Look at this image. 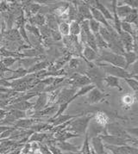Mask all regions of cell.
Segmentation results:
<instances>
[{
    "mask_svg": "<svg viewBox=\"0 0 138 154\" xmlns=\"http://www.w3.org/2000/svg\"><path fill=\"white\" fill-rule=\"evenodd\" d=\"M96 63H106L114 66L124 68L125 67V61L122 55L116 54L111 51L105 49L99 50L98 59L96 60Z\"/></svg>",
    "mask_w": 138,
    "mask_h": 154,
    "instance_id": "obj_1",
    "label": "cell"
},
{
    "mask_svg": "<svg viewBox=\"0 0 138 154\" xmlns=\"http://www.w3.org/2000/svg\"><path fill=\"white\" fill-rule=\"evenodd\" d=\"M90 66L86 68L85 75L90 79L91 83L95 85L96 88L104 91V79L106 76L105 73L103 72L100 67H99L96 64L93 65L91 62H89Z\"/></svg>",
    "mask_w": 138,
    "mask_h": 154,
    "instance_id": "obj_2",
    "label": "cell"
},
{
    "mask_svg": "<svg viewBox=\"0 0 138 154\" xmlns=\"http://www.w3.org/2000/svg\"><path fill=\"white\" fill-rule=\"evenodd\" d=\"M94 117V115H87L85 114L79 117L72 120L71 123L66 128L67 132H74L76 134H86V130L88 128V125L90 123V121Z\"/></svg>",
    "mask_w": 138,
    "mask_h": 154,
    "instance_id": "obj_3",
    "label": "cell"
},
{
    "mask_svg": "<svg viewBox=\"0 0 138 154\" xmlns=\"http://www.w3.org/2000/svg\"><path fill=\"white\" fill-rule=\"evenodd\" d=\"M99 137L106 145L114 146H130L131 144V146L137 148V139H124L106 134H99Z\"/></svg>",
    "mask_w": 138,
    "mask_h": 154,
    "instance_id": "obj_4",
    "label": "cell"
},
{
    "mask_svg": "<svg viewBox=\"0 0 138 154\" xmlns=\"http://www.w3.org/2000/svg\"><path fill=\"white\" fill-rule=\"evenodd\" d=\"M99 67H100L103 72L107 74V76H112L118 79H133L130 74L125 69L121 67H118V66H114L111 65H109L106 63H95Z\"/></svg>",
    "mask_w": 138,
    "mask_h": 154,
    "instance_id": "obj_5",
    "label": "cell"
},
{
    "mask_svg": "<svg viewBox=\"0 0 138 154\" xmlns=\"http://www.w3.org/2000/svg\"><path fill=\"white\" fill-rule=\"evenodd\" d=\"M105 134L124 138V139H134L133 137L130 136L127 134L125 128L123 126H121L118 122H109L105 126Z\"/></svg>",
    "mask_w": 138,
    "mask_h": 154,
    "instance_id": "obj_6",
    "label": "cell"
},
{
    "mask_svg": "<svg viewBox=\"0 0 138 154\" xmlns=\"http://www.w3.org/2000/svg\"><path fill=\"white\" fill-rule=\"evenodd\" d=\"M65 83L67 85H72L73 88L77 89V88H81L83 86H86L88 85H91V81L88 79L85 74H80L78 72H74L68 79H65Z\"/></svg>",
    "mask_w": 138,
    "mask_h": 154,
    "instance_id": "obj_7",
    "label": "cell"
},
{
    "mask_svg": "<svg viewBox=\"0 0 138 154\" xmlns=\"http://www.w3.org/2000/svg\"><path fill=\"white\" fill-rule=\"evenodd\" d=\"M76 92H77V89H74L73 87L61 88L57 97L55 104L61 105L63 103H72L74 101V97Z\"/></svg>",
    "mask_w": 138,
    "mask_h": 154,
    "instance_id": "obj_8",
    "label": "cell"
},
{
    "mask_svg": "<svg viewBox=\"0 0 138 154\" xmlns=\"http://www.w3.org/2000/svg\"><path fill=\"white\" fill-rule=\"evenodd\" d=\"M108 96L109 94L104 93V91L95 87L86 95V102L89 104H96L102 102Z\"/></svg>",
    "mask_w": 138,
    "mask_h": 154,
    "instance_id": "obj_9",
    "label": "cell"
},
{
    "mask_svg": "<svg viewBox=\"0 0 138 154\" xmlns=\"http://www.w3.org/2000/svg\"><path fill=\"white\" fill-rule=\"evenodd\" d=\"M119 35V38L121 40V42L124 46V48L125 52H131L133 51V48H134V42H135V38L124 31H121V33L118 34Z\"/></svg>",
    "mask_w": 138,
    "mask_h": 154,
    "instance_id": "obj_10",
    "label": "cell"
},
{
    "mask_svg": "<svg viewBox=\"0 0 138 154\" xmlns=\"http://www.w3.org/2000/svg\"><path fill=\"white\" fill-rule=\"evenodd\" d=\"M85 115V113H81V114H77V115H61L59 116L58 117H56L55 119L52 120V121H49V122L51 123L50 125L52 126V128H55V127H57V126H60L63 123H66L71 120H74L75 118L79 117L80 116H83Z\"/></svg>",
    "mask_w": 138,
    "mask_h": 154,
    "instance_id": "obj_11",
    "label": "cell"
},
{
    "mask_svg": "<svg viewBox=\"0 0 138 154\" xmlns=\"http://www.w3.org/2000/svg\"><path fill=\"white\" fill-rule=\"evenodd\" d=\"M37 97V100H36V103H34L33 108H32V110H33L34 113L43 109L44 108H46V106L48 105V103H49V95H48V93H40Z\"/></svg>",
    "mask_w": 138,
    "mask_h": 154,
    "instance_id": "obj_12",
    "label": "cell"
},
{
    "mask_svg": "<svg viewBox=\"0 0 138 154\" xmlns=\"http://www.w3.org/2000/svg\"><path fill=\"white\" fill-rule=\"evenodd\" d=\"M58 108H59V105L55 103L52 106L44 108L43 109H42L41 111H38V112L32 114L30 116H31V118H35V119H39L42 116H52V117H53L56 114Z\"/></svg>",
    "mask_w": 138,
    "mask_h": 154,
    "instance_id": "obj_13",
    "label": "cell"
},
{
    "mask_svg": "<svg viewBox=\"0 0 138 154\" xmlns=\"http://www.w3.org/2000/svg\"><path fill=\"white\" fill-rule=\"evenodd\" d=\"M89 8H90V11H91V14H92L93 19H94L95 21H97L101 26L105 27L108 29L113 28L112 26L109 23V22H107L106 20H105V18L104 17V16L101 14L99 11H98L97 9H95V8L92 6H89Z\"/></svg>",
    "mask_w": 138,
    "mask_h": 154,
    "instance_id": "obj_14",
    "label": "cell"
},
{
    "mask_svg": "<svg viewBox=\"0 0 138 154\" xmlns=\"http://www.w3.org/2000/svg\"><path fill=\"white\" fill-rule=\"evenodd\" d=\"M38 121H40V120L39 119H35V118L30 117L21 119V120L17 121L14 123L13 128H17V129H27V128H30L35 123H37Z\"/></svg>",
    "mask_w": 138,
    "mask_h": 154,
    "instance_id": "obj_15",
    "label": "cell"
},
{
    "mask_svg": "<svg viewBox=\"0 0 138 154\" xmlns=\"http://www.w3.org/2000/svg\"><path fill=\"white\" fill-rule=\"evenodd\" d=\"M33 105H34V103H31V102L24 101V102H19V103H16L8 105L5 109L7 111L11 110V109H17V110L26 112V111L31 109L32 108H33Z\"/></svg>",
    "mask_w": 138,
    "mask_h": 154,
    "instance_id": "obj_16",
    "label": "cell"
},
{
    "mask_svg": "<svg viewBox=\"0 0 138 154\" xmlns=\"http://www.w3.org/2000/svg\"><path fill=\"white\" fill-rule=\"evenodd\" d=\"M54 146H56L57 148H59L61 152L64 151L66 152H78L80 151V146H77L74 144H71V143L66 141H55Z\"/></svg>",
    "mask_w": 138,
    "mask_h": 154,
    "instance_id": "obj_17",
    "label": "cell"
},
{
    "mask_svg": "<svg viewBox=\"0 0 138 154\" xmlns=\"http://www.w3.org/2000/svg\"><path fill=\"white\" fill-rule=\"evenodd\" d=\"M77 11L78 14L83 17L84 20H91L93 19L92 14L90 11V8L89 5L86 2H79L78 1V5H77Z\"/></svg>",
    "mask_w": 138,
    "mask_h": 154,
    "instance_id": "obj_18",
    "label": "cell"
},
{
    "mask_svg": "<svg viewBox=\"0 0 138 154\" xmlns=\"http://www.w3.org/2000/svg\"><path fill=\"white\" fill-rule=\"evenodd\" d=\"M131 11V7H130L127 5H117L115 8V11L117 13V16L118 17V18L120 19V21L125 18Z\"/></svg>",
    "mask_w": 138,
    "mask_h": 154,
    "instance_id": "obj_19",
    "label": "cell"
},
{
    "mask_svg": "<svg viewBox=\"0 0 138 154\" xmlns=\"http://www.w3.org/2000/svg\"><path fill=\"white\" fill-rule=\"evenodd\" d=\"M82 54L86 61L91 62V63L96 61V60L98 59V53L95 52L93 49H92L91 48H89L86 45L84 46V48L82 50Z\"/></svg>",
    "mask_w": 138,
    "mask_h": 154,
    "instance_id": "obj_20",
    "label": "cell"
},
{
    "mask_svg": "<svg viewBox=\"0 0 138 154\" xmlns=\"http://www.w3.org/2000/svg\"><path fill=\"white\" fill-rule=\"evenodd\" d=\"M92 146L93 149L97 154H105V144L99 136H95L92 138Z\"/></svg>",
    "mask_w": 138,
    "mask_h": 154,
    "instance_id": "obj_21",
    "label": "cell"
},
{
    "mask_svg": "<svg viewBox=\"0 0 138 154\" xmlns=\"http://www.w3.org/2000/svg\"><path fill=\"white\" fill-rule=\"evenodd\" d=\"M5 35L8 41L15 42V43H20V42L22 41V38L20 36L17 29H11L10 30L6 31Z\"/></svg>",
    "mask_w": 138,
    "mask_h": 154,
    "instance_id": "obj_22",
    "label": "cell"
},
{
    "mask_svg": "<svg viewBox=\"0 0 138 154\" xmlns=\"http://www.w3.org/2000/svg\"><path fill=\"white\" fill-rule=\"evenodd\" d=\"M29 21H30V24L36 26V27L37 26L42 27L46 24V17L42 13H37L36 15L30 17Z\"/></svg>",
    "mask_w": 138,
    "mask_h": 154,
    "instance_id": "obj_23",
    "label": "cell"
},
{
    "mask_svg": "<svg viewBox=\"0 0 138 154\" xmlns=\"http://www.w3.org/2000/svg\"><path fill=\"white\" fill-rule=\"evenodd\" d=\"M104 83L106 87H111V88H118L119 91H123L122 87L120 86L119 79L115 78L112 76H105L104 79Z\"/></svg>",
    "mask_w": 138,
    "mask_h": 154,
    "instance_id": "obj_24",
    "label": "cell"
},
{
    "mask_svg": "<svg viewBox=\"0 0 138 154\" xmlns=\"http://www.w3.org/2000/svg\"><path fill=\"white\" fill-rule=\"evenodd\" d=\"M123 57L124 59V61H125V67L124 69H127L130 66H131L132 64H134L135 62L137 61V54L134 53L133 51L131 52H125Z\"/></svg>",
    "mask_w": 138,
    "mask_h": 154,
    "instance_id": "obj_25",
    "label": "cell"
},
{
    "mask_svg": "<svg viewBox=\"0 0 138 154\" xmlns=\"http://www.w3.org/2000/svg\"><path fill=\"white\" fill-rule=\"evenodd\" d=\"M121 30L130 34L133 38L136 39V32H137L136 27H134L130 23H128L124 22V21H121Z\"/></svg>",
    "mask_w": 138,
    "mask_h": 154,
    "instance_id": "obj_26",
    "label": "cell"
},
{
    "mask_svg": "<svg viewBox=\"0 0 138 154\" xmlns=\"http://www.w3.org/2000/svg\"><path fill=\"white\" fill-rule=\"evenodd\" d=\"M49 65V63L48 61H38L35 65H33L31 67L27 70L28 74H34L41 72L42 70L46 69V67Z\"/></svg>",
    "mask_w": 138,
    "mask_h": 154,
    "instance_id": "obj_27",
    "label": "cell"
},
{
    "mask_svg": "<svg viewBox=\"0 0 138 154\" xmlns=\"http://www.w3.org/2000/svg\"><path fill=\"white\" fill-rule=\"evenodd\" d=\"M27 74H28L27 70H25V69H24V68L22 67H19L18 69H17L15 71H12V75L10 78H7V79H5L7 81L16 80V79H22V78L25 77Z\"/></svg>",
    "mask_w": 138,
    "mask_h": 154,
    "instance_id": "obj_28",
    "label": "cell"
},
{
    "mask_svg": "<svg viewBox=\"0 0 138 154\" xmlns=\"http://www.w3.org/2000/svg\"><path fill=\"white\" fill-rule=\"evenodd\" d=\"M137 9H132V11H130V13L124 20H122V21L126 22V23H130V24H134L136 27H137Z\"/></svg>",
    "mask_w": 138,
    "mask_h": 154,
    "instance_id": "obj_29",
    "label": "cell"
},
{
    "mask_svg": "<svg viewBox=\"0 0 138 154\" xmlns=\"http://www.w3.org/2000/svg\"><path fill=\"white\" fill-rule=\"evenodd\" d=\"M39 58L36 57V58H28V59H19L17 61H19L20 64H22V68L28 70L33 65H35L36 63L39 61Z\"/></svg>",
    "mask_w": 138,
    "mask_h": 154,
    "instance_id": "obj_30",
    "label": "cell"
},
{
    "mask_svg": "<svg viewBox=\"0 0 138 154\" xmlns=\"http://www.w3.org/2000/svg\"><path fill=\"white\" fill-rule=\"evenodd\" d=\"M136 100V96L131 95V94H125L121 98V103L124 107L129 108V107H131L132 105L134 104Z\"/></svg>",
    "mask_w": 138,
    "mask_h": 154,
    "instance_id": "obj_31",
    "label": "cell"
},
{
    "mask_svg": "<svg viewBox=\"0 0 138 154\" xmlns=\"http://www.w3.org/2000/svg\"><path fill=\"white\" fill-rule=\"evenodd\" d=\"M49 137V134L44 133H33L29 137V143L31 142H42L46 140V139Z\"/></svg>",
    "mask_w": 138,
    "mask_h": 154,
    "instance_id": "obj_32",
    "label": "cell"
},
{
    "mask_svg": "<svg viewBox=\"0 0 138 154\" xmlns=\"http://www.w3.org/2000/svg\"><path fill=\"white\" fill-rule=\"evenodd\" d=\"M80 31H81V29H80V23H78L75 21L70 23V24H69V35H70L79 36L80 34Z\"/></svg>",
    "mask_w": 138,
    "mask_h": 154,
    "instance_id": "obj_33",
    "label": "cell"
},
{
    "mask_svg": "<svg viewBox=\"0 0 138 154\" xmlns=\"http://www.w3.org/2000/svg\"><path fill=\"white\" fill-rule=\"evenodd\" d=\"M93 88H95V85H93V84L80 88V89L77 91V92L75 93V95H74V100H75V99L77 98V97H82V96L87 95L88 93L90 92Z\"/></svg>",
    "mask_w": 138,
    "mask_h": 154,
    "instance_id": "obj_34",
    "label": "cell"
},
{
    "mask_svg": "<svg viewBox=\"0 0 138 154\" xmlns=\"http://www.w3.org/2000/svg\"><path fill=\"white\" fill-rule=\"evenodd\" d=\"M26 10H28V12L30 14H31L32 16H35L36 15L37 13H39V11L42 10V5L40 4H37V3H35V2H32L31 4L29 5L28 7L25 8ZM29 14V15H30Z\"/></svg>",
    "mask_w": 138,
    "mask_h": 154,
    "instance_id": "obj_35",
    "label": "cell"
},
{
    "mask_svg": "<svg viewBox=\"0 0 138 154\" xmlns=\"http://www.w3.org/2000/svg\"><path fill=\"white\" fill-rule=\"evenodd\" d=\"M58 31L61 33V35L64 36H68L69 35V23L62 21L58 25Z\"/></svg>",
    "mask_w": 138,
    "mask_h": 154,
    "instance_id": "obj_36",
    "label": "cell"
},
{
    "mask_svg": "<svg viewBox=\"0 0 138 154\" xmlns=\"http://www.w3.org/2000/svg\"><path fill=\"white\" fill-rule=\"evenodd\" d=\"M94 116L96 117V121H97V123L99 124L101 126H106L107 124L109 123V117L107 116L104 113H97V115H94Z\"/></svg>",
    "mask_w": 138,
    "mask_h": 154,
    "instance_id": "obj_37",
    "label": "cell"
},
{
    "mask_svg": "<svg viewBox=\"0 0 138 154\" xmlns=\"http://www.w3.org/2000/svg\"><path fill=\"white\" fill-rule=\"evenodd\" d=\"M8 112L12 116V117L16 121H18V120H21V119L27 118V112H24V111L17 110V109H11V110L8 111Z\"/></svg>",
    "mask_w": 138,
    "mask_h": 154,
    "instance_id": "obj_38",
    "label": "cell"
},
{
    "mask_svg": "<svg viewBox=\"0 0 138 154\" xmlns=\"http://www.w3.org/2000/svg\"><path fill=\"white\" fill-rule=\"evenodd\" d=\"M95 38H96V44H97V48L98 49H105V48H108V44L104 41V39L100 36V35L98 33L94 35Z\"/></svg>",
    "mask_w": 138,
    "mask_h": 154,
    "instance_id": "obj_39",
    "label": "cell"
},
{
    "mask_svg": "<svg viewBox=\"0 0 138 154\" xmlns=\"http://www.w3.org/2000/svg\"><path fill=\"white\" fill-rule=\"evenodd\" d=\"M101 25L97 22L95 21L94 19H91L89 20V29H90V31L93 34V35H96L99 33V29H100Z\"/></svg>",
    "mask_w": 138,
    "mask_h": 154,
    "instance_id": "obj_40",
    "label": "cell"
},
{
    "mask_svg": "<svg viewBox=\"0 0 138 154\" xmlns=\"http://www.w3.org/2000/svg\"><path fill=\"white\" fill-rule=\"evenodd\" d=\"M24 28H25V29L27 32H30L33 35L38 37V38H40V37H41L39 29H38L36 26H34V25L30 24V23H29V24H25Z\"/></svg>",
    "mask_w": 138,
    "mask_h": 154,
    "instance_id": "obj_41",
    "label": "cell"
},
{
    "mask_svg": "<svg viewBox=\"0 0 138 154\" xmlns=\"http://www.w3.org/2000/svg\"><path fill=\"white\" fill-rule=\"evenodd\" d=\"M39 31H40L41 37H43L45 39H48V38L51 37V29L46 24L40 27Z\"/></svg>",
    "mask_w": 138,
    "mask_h": 154,
    "instance_id": "obj_42",
    "label": "cell"
},
{
    "mask_svg": "<svg viewBox=\"0 0 138 154\" xmlns=\"http://www.w3.org/2000/svg\"><path fill=\"white\" fill-rule=\"evenodd\" d=\"M86 138H85V141L82 146V148L80 149V152L83 154H91V149H90V144L88 141V134L86 133Z\"/></svg>",
    "mask_w": 138,
    "mask_h": 154,
    "instance_id": "obj_43",
    "label": "cell"
},
{
    "mask_svg": "<svg viewBox=\"0 0 138 154\" xmlns=\"http://www.w3.org/2000/svg\"><path fill=\"white\" fill-rule=\"evenodd\" d=\"M19 59L17 58H12V57H4V59L0 61L2 62V64L5 66V67H11L15 62H17Z\"/></svg>",
    "mask_w": 138,
    "mask_h": 154,
    "instance_id": "obj_44",
    "label": "cell"
},
{
    "mask_svg": "<svg viewBox=\"0 0 138 154\" xmlns=\"http://www.w3.org/2000/svg\"><path fill=\"white\" fill-rule=\"evenodd\" d=\"M125 82L128 84V85L131 88L132 90L134 91L135 94H136L138 91V82L136 79H124Z\"/></svg>",
    "mask_w": 138,
    "mask_h": 154,
    "instance_id": "obj_45",
    "label": "cell"
},
{
    "mask_svg": "<svg viewBox=\"0 0 138 154\" xmlns=\"http://www.w3.org/2000/svg\"><path fill=\"white\" fill-rule=\"evenodd\" d=\"M18 32H19V34H20V36H21V38H23L27 43H29V46H30V47H32L31 43H30V39H29V36H28V32L26 31L24 26V27L19 28Z\"/></svg>",
    "mask_w": 138,
    "mask_h": 154,
    "instance_id": "obj_46",
    "label": "cell"
},
{
    "mask_svg": "<svg viewBox=\"0 0 138 154\" xmlns=\"http://www.w3.org/2000/svg\"><path fill=\"white\" fill-rule=\"evenodd\" d=\"M51 38L55 42H60L62 39V35L58 30H51Z\"/></svg>",
    "mask_w": 138,
    "mask_h": 154,
    "instance_id": "obj_47",
    "label": "cell"
},
{
    "mask_svg": "<svg viewBox=\"0 0 138 154\" xmlns=\"http://www.w3.org/2000/svg\"><path fill=\"white\" fill-rule=\"evenodd\" d=\"M10 11V6L6 1H0V12L5 13Z\"/></svg>",
    "mask_w": 138,
    "mask_h": 154,
    "instance_id": "obj_48",
    "label": "cell"
},
{
    "mask_svg": "<svg viewBox=\"0 0 138 154\" xmlns=\"http://www.w3.org/2000/svg\"><path fill=\"white\" fill-rule=\"evenodd\" d=\"M122 3L131 7L132 9H137L138 7V1H123Z\"/></svg>",
    "mask_w": 138,
    "mask_h": 154,
    "instance_id": "obj_49",
    "label": "cell"
},
{
    "mask_svg": "<svg viewBox=\"0 0 138 154\" xmlns=\"http://www.w3.org/2000/svg\"><path fill=\"white\" fill-rule=\"evenodd\" d=\"M127 134L130 136H131V134L135 135L136 137L138 135V128H125Z\"/></svg>",
    "mask_w": 138,
    "mask_h": 154,
    "instance_id": "obj_50",
    "label": "cell"
},
{
    "mask_svg": "<svg viewBox=\"0 0 138 154\" xmlns=\"http://www.w3.org/2000/svg\"><path fill=\"white\" fill-rule=\"evenodd\" d=\"M7 112L8 111L5 110V109H0V122L3 121L7 115Z\"/></svg>",
    "mask_w": 138,
    "mask_h": 154,
    "instance_id": "obj_51",
    "label": "cell"
},
{
    "mask_svg": "<svg viewBox=\"0 0 138 154\" xmlns=\"http://www.w3.org/2000/svg\"><path fill=\"white\" fill-rule=\"evenodd\" d=\"M12 127H8V126H0V134H3L4 132H5L6 130H9Z\"/></svg>",
    "mask_w": 138,
    "mask_h": 154,
    "instance_id": "obj_52",
    "label": "cell"
},
{
    "mask_svg": "<svg viewBox=\"0 0 138 154\" xmlns=\"http://www.w3.org/2000/svg\"><path fill=\"white\" fill-rule=\"evenodd\" d=\"M63 154H83L80 152H64Z\"/></svg>",
    "mask_w": 138,
    "mask_h": 154,
    "instance_id": "obj_53",
    "label": "cell"
},
{
    "mask_svg": "<svg viewBox=\"0 0 138 154\" xmlns=\"http://www.w3.org/2000/svg\"><path fill=\"white\" fill-rule=\"evenodd\" d=\"M0 29H1V23H0Z\"/></svg>",
    "mask_w": 138,
    "mask_h": 154,
    "instance_id": "obj_54",
    "label": "cell"
}]
</instances>
